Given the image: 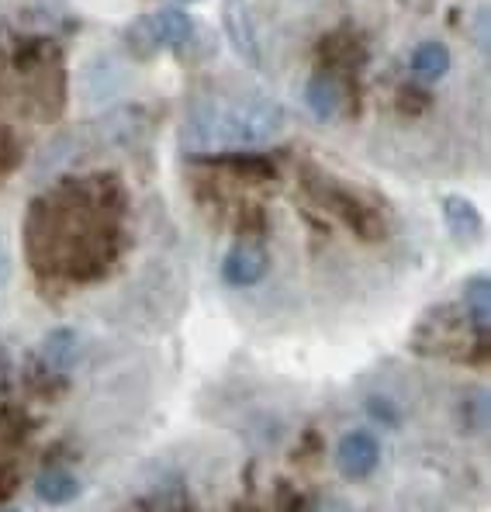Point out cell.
<instances>
[{
  "label": "cell",
  "mask_w": 491,
  "mask_h": 512,
  "mask_svg": "<svg viewBox=\"0 0 491 512\" xmlns=\"http://www.w3.org/2000/svg\"><path fill=\"white\" fill-rule=\"evenodd\" d=\"M4 512H18V509H4Z\"/></svg>",
  "instance_id": "obj_15"
},
{
  "label": "cell",
  "mask_w": 491,
  "mask_h": 512,
  "mask_svg": "<svg viewBox=\"0 0 491 512\" xmlns=\"http://www.w3.org/2000/svg\"><path fill=\"white\" fill-rule=\"evenodd\" d=\"M388 409H391V405L384 402V398H374V402H370V416H381L388 426H395V423H398V416H391Z\"/></svg>",
  "instance_id": "obj_12"
},
{
  "label": "cell",
  "mask_w": 491,
  "mask_h": 512,
  "mask_svg": "<svg viewBox=\"0 0 491 512\" xmlns=\"http://www.w3.org/2000/svg\"><path fill=\"white\" fill-rule=\"evenodd\" d=\"M83 492L80 478L66 468H45L39 478H35V495L45 502V506H70L77 502Z\"/></svg>",
  "instance_id": "obj_6"
},
{
  "label": "cell",
  "mask_w": 491,
  "mask_h": 512,
  "mask_svg": "<svg viewBox=\"0 0 491 512\" xmlns=\"http://www.w3.org/2000/svg\"><path fill=\"white\" fill-rule=\"evenodd\" d=\"M177 4H198V0H177Z\"/></svg>",
  "instance_id": "obj_14"
},
{
  "label": "cell",
  "mask_w": 491,
  "mask_h": 512,
  "mask_svg": "<svg viewBox=\"0 0 491 512\" xmlns=\"http://www.w3.org/2000/svg\"><path fill=\"white\" fill-rule=\"evenodd\" d=\"M80 357V333L77 329H52L42 340V360L52 371H70Z\"/></svg>",
  "instance_id": "obj_9"
},
{
  "label": "cell",
  "mask_w": 491,
  "mask_h": 512,
  "mask_svg": "<svg viewBox=\"0 0 491 512\" xmlns=\"http://www.w3.org/2000/svg\"><path fill=\"white\" fill-rule=\"evenodd\" d=\"M464 301H467V315H471V326L478 333H488L491 326V284L488 277H474L464 291Z\"/></svg>",
  "instance_id": "obj_11"
},
{
  "label": "cell",
  "mask_w": 491,
  "mask_h": 512,
  "mask_svg": "<svg viewBox=\"0 0 491 512\" xmlns=\"http://www.w3.org/2000/svg\"><path fill=\"white\" fill-rule=\"evenodd\" d=\"M305 101H308V111H312L319 122H329V118H336L343 94H339V84L332 77H312L305 87Z\"/></svg>",
  "instance_id": "obj_10"
},
{
  "label": "cell",
  "mask_w": 491,
  "mask_h": 512,
  "mask_svg": "<svg viewBox=\"0 0 491 512\" xmlns=\"http://www.w3.org/2000/svg\"><path fill=\"white\" fill-rule=\"evenodd\" d=\"M336 464H339V474L346 481H364L370 474L377 471L381 464V440L367 429H353L339 440L336 447Z\"/></svg>",
  "instance_id": "obj_4"
},
{
  "label": "cell",
  "mask_w": 491,
  "mask_h": 512,
  "mask_svg": "<svg viewBox=\"0 0 491 512\" xmlns=\"http://www.w3.org/2000/svg\"><path fill=\"white\" fill-rule=\"evenodd\" d=\"M267 277V253L253 243H236L222 260V281L229 288H253Z\"/></svg>",
  "instance_id": "obj_5"
},
{
  "label": "cell",
  "mask_w": 491,
  "mask_h": 512,
  "mask_svg": "<svg viewBox=\"0 0 491 512\" xmlns=\"http://www.w3.org/2000/svg\"><path fill=\"white\" fill-rule=\"evenodd\" d=\"M443 218H447V229L453 232V239H460V243H478L481 239V215L478 208L471 205L467 198H460V194H450V198H443Z\"/></svg>",
  "instance_id": "obj_7"
},
{
  "label": "cell",
  "mask_w": 491,
  "mask_h": 512,
  "mask_svg": "<svg viewBox=\"0 0 491 512\" xmlns=\"http://www.w3.org/2000/svg\"><path fill=\"white\" fill-rule=\"evenodd\" d=\"M7 277H11V256H7V250L0 246V288L7 284Z\"/></svg>",
  "instance_id": "obj_13"
},
{
  "label": "cell",
  "mask_w": 491,
  "mask_h": 512,
  "mask_svg": "<svg viewBox=\"0 0 491 512\" xmlns=\"http://www.w3.org/2000/svg\"><path fill=\"white\" fill-rule=\"evenodd\" d=\"M287 115L277 101L263 94H232V97H201L184 118V139L194 153L215 149H253L267 146L284 132Z\"/></svg>",
  "instance_id": "obj_1"
},
{
  "label": "cell",
  "mask_w": 491,
  "mask_h": 512,
  "mask_svg": "<svg viewBox=\"0 0 491 512\" xmlns=\"http://www.w3.org/2000/svg\"><path fill=\"white\" fill-rule=\"evenodd\" d=\"M409 70L422 80V84H436V80H443L450 73V49L436 39L415 45V52L409 59Z\"/></svg>",
  "instance_id": "obj_8"
},
{
  "label": "cell",
  "mask_w": 491,
  "mask_h": 512,
  "mask_svg": "<svg viewBox=\"0 0 491 512\" xmlns=\"http://www.w3.org/2000/svg\"><path fill=\"white\" fill-rule=\"evenodd\" d=\"M194 39V18L184 7H163L128 28L125 42L135 56H156L163 49H184Z\"/></svg>",
  "instance_id": "obj_2"
},
{
  "label": "cell",
  "mask_w": 491,
  "mask_h": 512,
  "mask_svg": "<svg viewBox=\"0 0 491 512\" xmlns=\"http://www.w3.org/2000/svg\"><path fill=\"white\" fill-rule=\"evenodd\" d=\"M222 28H225V39H229L232 52H236L246 66H260V32H256V18H253L249 0H225Z\"/></svg>",
  "instance_id": "obj_3"
}]
</instances>
